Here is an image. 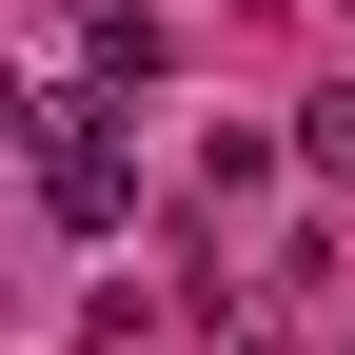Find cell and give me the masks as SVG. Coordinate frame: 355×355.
<instances>
[{"label": "cell", "instance_id": "cell-1", "mask_svg": "<svg viewBox=\"0 0 355 355\" xmlns=\"http://www.w3.org/2000/svg\"><path fill=\"white\" fill-rule=\"evenodd\" d=\"M40 217H60V237H119V217H139V158H119L99 119H60V139H40Z\"/></svg>", "mask_w": 355, "mask_h": 355}, {"label": "cell", "instance_id": "cell-2", "mask_svg": "<svg viewBox=\"0 0 355 355\" xmlns=\"http://www.w3.org/2000/svg\"><path fill=\"white\" fill-rule=\"evenodd\" d=\"M296 178H355V79H316V99H296Z\"/></svg>", "mask_w": 355, "mask_h": 355}, {"label": "cell", "instance_id": "cell-3", "mask_svg": "<svg viewBox=\"0 0 355 355\" xmlns=\"http://www.w3.org/2000/svg\"><path fill=\"white\" fill-rule=\"evenodd\" d=\"M20 139H40V99H20V79H0V158H20Z\"/></svg>", "mask_w": 355, "mask_h": 355}]
</instances>
